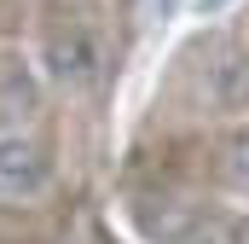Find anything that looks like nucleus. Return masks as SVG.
Listing matches in <instances>:
<instances>
[{
  "label": "nucleus",
  "instance_id": "f257e3e1",
  "mask_svg": "<svg viewBox=\"0 0 249 244\" xmlns=\"http://www.w3.org/2000/svg\"><path fill=\"white\" fill-rule=\"evenodd\" d=\"M47 70H53V81L75 87V93H87V87L105 76V47H99V35L81 29V23L53 29V35H47Z\"/></svg>",
  "mask_w": 249,
  "mask_h": 244
},
{
  "label": "nucleus",
  "instance_id": "f03ea898",
  "mask_svg": "<svg viewBox=\"0 0 249 244\" xmlns=\"http://www.w3.org/2000/svg\"><path fill=\"white\" fill-rule=\"evenodd\" d=\"M47 186V151L23 134L0 140V198H35Z\"/></svg>",
  "mask_w": 249,
  "mask_h": 244
},
{
  "label": "nucleus",
  "instance_id": "7ed1b4c3",
  "mask_svg": "<svg viewBox=\"0 0 249 244\" xmlns=\"http://www.w3.org/2000/svg\"><path fill=\"white\" fill-rule=\"evenodd\" d=\"M232 6H238V0H191L197 18H220V12H232Z\"/></svg>",
  "mask_w": 249,
  "mask_h": 244
}]
</instances>
